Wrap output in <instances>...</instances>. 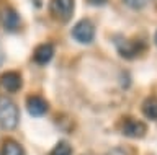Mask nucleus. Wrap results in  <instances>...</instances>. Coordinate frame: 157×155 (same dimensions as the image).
Returning a JSON list of instances; mask_svg holds the SVG:
<instances>
[{
    "label": "nucleus",
    "mask_w": 157,
    "mask_h": 155,
    "mask_svg": "<svg viewBox=\"0 0 157 155\" xmlns=\"http://www.w3.org/2000/svg\"><path fill=\"white\" fill-rule=\"evenodd\" d=\"M2 61H3V52H2V47H0V64H2Z\"/></svg>",
    "instance_id": "nucleus-16"
},
{
    "label": "nucleus",
    "mask_w": 157,
    "mask_h": 155,
    "mask_svg": "<svg viewBox=\"0 0 157 155\" xmlns=\"http://www.w3.org/2000/svg\"><path fill=\"white\" fill-rule=\"evenodd\" d=\"M18 108L10 100H0V126L3 129H15L18 124Z\"/></svg>",
    "instance_id": "nucleus-1"
},
{
    "label": "nucleus",
    "mask_w": 157,
    "mask_h": 155,
    "mask_svg": "<svg viewBox=\"0 0 157 155\" xmlns=\"http://www.w3.org/2000/svg\"><path fill=\"white\" fill-rule=\"evenodd\" d=\"M0 85H2V88L7 90L8 93H17L23 85L21 75H20L18 72H5V74L0 77Z\"/></svg>",
    "instance_id": "nucleus-8"
},
{
    "label": "nucleus",
    "mask_w": 157,
    "mask_h": 155,
    "mask_svg": "<svg viewBox=\"0 0 157 155\" xmlns=\"http://www.w3.org/2000/svg\"><path fill=\"white\" fill-rule=\"evenodd\" d=\"M142 113L147 119L157 121V98L155 96H149V98L144 100V103L141 106Z\"/></svg>",
    "instance_id": "nucleus-11"
},
{
    "label": "nucleus",
    "mask_w": 157,
    "mask_h": 155,
    "mask_svg": "<svg viewBox=\"0 0 157 155\" xmlns=\"http://www.w3.org/2000/svg\"><path fill=\"white\" fill-rule=\"evenodd\" d=\"M155 44H157V31H155Z\"/></svg>",
    "instance_id": "nucleus-17"
},
{
    "label": "nucleus",
    "mask_w": 157,
    "mask_h": 155,
    "mask_svg": "<svg viewBox=\"0 0 157 155\" xmlns=\"http://www.w3.org/2000/svg\"><path fill=\"white\" fill-rule=\"evenodd\" d=\"M106 155H128V152L124 149H121V147H115V149H111Z\"/></svg>",
    "instance_id": "nucleus-14"
},
{
    "label": "nucleus",
    "mask_w": 157,
    "mask_h": 155,
    "mask_svg": "<svg viewBox=\"0 0 157 155\" xmlns=\"http://www.w3.org/2000/svg\"><path fill=\"white\" fill-rule=\"evenodd\" d=\"M51 155H72V147L66 140H59L56 147L51 150Z\"/></svg>",
    "instance_id": "nucleus-12"
},
{
    "label": "nucleus",
    "mask_w": 157,
    "mask_h": 155,
    "mask_svg": "<svg viewBox=\"0 0 157 155\" xmlns=\"http://www.w3.org/2000/svg\"><path fill=\"white\" fill-rule=\"evenodd\" d=\"M52 56H54V47L52 44H48V42L46 44H39L36 51H34V61L41 65H46L52 59Z\"/></svg>",
    "instance_id": "nucleus-9"
},
{
    "label": "nucleus",
    "mask_w": 157,
    "mask_h": 155,
    "mask_svg": "<svg viewBox=\"0 0 157 155\" xmlns=\"http://www.w3.org/2000/svg\"><path fill=\"white\" fill-rule=\"evenodd\" d=\"M0 23L5 30L17 31L21 25V18L13 7H10L8 3H2L0 5Z\"/></svg>",
    "instance_id": "nucleus-3"
},
{
    "label": "nucleus",
    "mask_w": 157,
    "mask_h": 155,
    "mask_svg": "<svg viewBox=\"0 0 157 155\" xmlns=\"http://www.w3.org/2000/svg\"><path fill=\"white\" fill-rule=\"evenodd\" d=\"M72 36L75 41L88 44V42H92L93 38H95V26H93V23H90L88 20H82L72 28Z\"/></svg>",
    "instance_id": "nucleus-4"
},
{
    "label": "nucleus",
    "mask_w": 157,
    "mask_h": 155,
    "mask_svg": "<svg viewBox=\"0 0 157 155\" xmlns=\"http://www.w3.org/2000/svg\"><path fill=\"white\" fill-rule=\"evenodd\" d=\"M26 109H28V113L31 116H34V118H41V116H44L48 113L49 105H48V101L44 100L43 96L31 95L26 100Z\"/></svg>",
    "instance_id": "nucleus-7"
},
{
    "label": "nucleus",
    "mask_w": 157,
    "mask_h": 155,
    "mask_svg": "<svg viewBox=\"0 0 157 155\" xmlns=\"http://www.w3.org/2000/svg\"><path fill=\"white\" fill-rule=\"evenodd\" d=\"M116 49H118V52H120L123 57L132 59V57L137 56L142 49H144V42L129 41V39H126V38H118L116 39Z\"/></svg>",
    "instance_id": "nucleus-5"
},
{
    "label": "nucleus",
    "mask_w": 157,
    "mask_h": 155,
    "mask_svg": "<svg viewBox=\"0 0 157 155\" xmlns=\"http://www.w3.org/2000/svg\"><path fill=\"white\" fill-rule=\"evenodd\" d=\"M0 155H25V150L13 139H5L0 149Z\"/></svg>",
    "instance_id": "nucleus-10"
},
{
    "label": "nucleus",
    "mask_w": 157,
    "mask_h": 155,
    "mask_svg": "<svg viewBox=\"0 0 157 155\" xmlns=\"http://www.w3.org/2000/svg\"><path fill=\"white\" fill-rule=\"evenodd\" d=\"M74 7L75 2L74 0H51L49 2V10L51 15L59 21H69L74 15Z\"/></svg>",
    "instance_id": "nucleus-2"
},
{
    "label": "nucleus",
    "mask_w": 157,
    "mask_h": 155,
    "mask_svg": "<svg viewBox=\"0 0 157 155\" xmlns=\"http://www.w3.org/2000/svg\"><path fill=\"white\" fill-rule=\"evenodd\" d=\"M108 0H88V3H92V5H105Z\"/></svg>",
    "instance_id": "nucleus-15"
},
{
    "label": "nucleus",
    "mask_w": 157,
    "mask_h": 155,
    "mask_svg": "<svg viewBox=\"0 0 157 155\" xmlns=\"http://www.w3.org/2000/svg\"><path fill=\"white\" fill-rule=\"evenodd\" d=\"M124 3L128 7L134 8V10H141V8H144L149 3V0H124Z\"/></svg>",
    "instance_id": "nucleus-13"
},
{
    "label": "nucleus",
    "mask_w": 157,
    "mask_h": 155,
    "mask_svg": "<svg viewBox=\"0 0 157 155\" xmlns=\"http://www.w3.org/2000/svg\"><path fill=\"white\" fill-rule=\"evenodd\" d=\"M121 131L128 137H144L147 129H146V124L142 121L134 119V118H126L123 121Z\"/></svg>",
    "instance_id": "nucleus-6"
}]
</instances>
